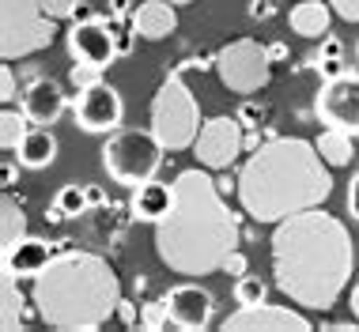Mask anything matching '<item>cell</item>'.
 Here are the masks:
<instances>
[{
	"label": "cell",
	"mask_w": 359,
	"mask_h": 332,
	"mask_svg": "<svg viewBox=\"0 0 359 332\" xmlns=\"http://www.w3.org/2000/svg\"><path fill=\"white\" fill-rule=\"evenodd\" d=\"M65 216H61V208H57V204H53V208H46V223H61Z\"/></svg>",
	"instance_id": "f6af8a7d"
},
{
	"label": "cell",
	"mask_w": 359,
	"mask_h": 332,
	"mask_svg": "<svg viewBox=\"0 0 359 332\" xmlns=\"http://www.w3.org/2000/svg\"><path fill=\"white\" fill-rule=\"evenodd\" d=\"M38 4H42L53 19H76L83 8V0H38Z\"/></svg>",
	"instance_id": "f546056e"
},
{
	"label": "cell",
	"mask_w": 359,
	"mask_h": 332,
	"mask_svg": "<svg viewBox=\"0 0 359 332\" xmlns=\"http://www.w3.org/2000/svg\"><path fill=\"white\" fill-rule=\"evenodd\" d=\"M325 332H355V325H344V321H333V325H325Z\"/></svg>",
	"instance_id": "ee69618b"
},
{
	"label": "cell",
	"mask_w": 359,
	"mask_h": 332,
	"mask_svg": "<svg viewBox=\"0 0 359 332\" xmlns=\"http://www.w3.org/2000/svg\"><path fill=\"white\" fill-rule=\"evenodd\" d=\"M306 64L314 68V72H322V80H337V76L348 72L344 61H314V57H306Z\"/></svg>",
	"instance_id": "e575fe53"
},
{
	"label": "cell",
	"mask_w": 359,
	"mask_h": 332,
	"mask_svg": "<svg viewBox=\"0 0 359 332\" xmlns=\"http://www.w3.org/2000/svg\"><path fill=\"white\" fill-rule=\"evenodd\" d=\"M140 325L148 328V332H159V328H167L170 325V314H167V302H144L140 306Z\"/></svg>",
	"instance_id": "4316f807"
},
{
	"label": "cell",
	"mask_w": 359,
	"mask_h": 332,
	"mask_svg": "<svg viewBox=\"0 0 359 332\" xmlns=\"http://www.w3.org/2000/svg\"><path fill=\"white\" fill-rule=\"evenodd\" d=\"M23 295H19V276L12 268L0 272V328L19 332L23 328Z\"/></svg>",
	"instance_id": "44dd1931"
},
{
	"label": "cell",
	"mask_w": 359,
	"mask_h": 332,
	"mask_svg": "<svg viewBox=\"0 0 359 332\" xmlns=\"http://www.w3.org/2000/svg\"><path fill=\"white\" fill-rule=\"evenodd\" d=\"M174 193L178 204L170 208V216L155 223V253L170 272L212 276L223 268L227 253L238 249V219L223 204L216 178L201 166L182 170Z\"/></svg>",
	"instance_id": "7a4b0ae2"
},
{
	"label": "cell",
	"mask_w": 359,
	"mask_h": 332,
	"mask_svg": "<svg viewBox=\"0 0 359 332\" xmlns=\"http://www.w3.org/2000/svg\"><path fill=\"white\" fill-rule=\"evenodd\" d=\"M355 57H359V46H355Z\"/></svg>",
	"instance_id": "681fc988"
},
{
	"label": "cell",
	"mask_w": 359,
	"mask_h": 332,
	"mask_svg": "<svg viewBox=\"0 0 359 332\" xmlns=\"http://www.w3.org/2000/svg\"><path fill=\"white\" fill-rule=\"evenodd\" d=\"M216 72L227 91L238 95H254L269 83L273 76V61H269V50L254 38H238V42L223 46L216 53Z\"/></svg>",
	"instance_id": "ba28073f"
},
{
	"label": "cell",
	"mask_w": 359,
	"mask_h": 332,
	"mask_svg": "<svg viewBox=\"0 0 359 332\" xmlns=\"http://www.w3.org/2000/svg\"><path fill=\"white\" fill-rule=\"evenodd\" d=\"M83 189H87V204H91V208H106V193L99 185H83Z\"/></svg>",
	"instance_id": "60d3db41"
},
{
	"label": "cell",
	"mask_w": 359,
	"mask_h": 332,
	"mask_svg": "<svg viewBox=\"0 0 359 332\" xmlns=\"http://www.w3.org/2000/svg\"><path fill=\"white\" fill-rule=\"evenodd\" d=\"M355 268L352 234L333 212L306 208L273 230V276L280 295L303 310H333Z\"/></svg>",
	"instance_id": "6da1fadb"
},
{
	"label": "cell",
	"mask_w": 359,
	"mask_h": 332,
	"mask_svg": "<svg viewBox=\"0 0 359 332\" xmlns=\"http://www.w3.org/2000/svg\"><path fill=\"white\" fill-rule=\"evenodd\" d=\"M269 50V61H287V46L284 42H273V46H265Z\"/></svg>",
	"instance_id": "7bdbcfd3"
},
{
	"label": "cell",
	"mask_w": 359,
	"mask_h": 332,
	"mask_svg": "<svg viewBox=\"0 0 359 332\" xmlns=\"http://www.w3.org/2000/svg\"><path fill=\"white\" fill-rule=\"evenodd\" d=\"M53 204L61 208L65 219H76V216H83V212L91 208V204H87V189H83V185H65V189L57 193Z\"/></svg>",
	"instance_id": "d4e9b609"
},
{
	"label": "cell",
	"mask_w": 359,
	"mask_h": 332,
	"mask_svg": "<svg viewBox=\"0 0 359 332\" xmlns=\"http://www.w3.org/2000/svg\"><path fill=\"white\" fill-rule=\"evenodd\" d=\"M31 302L46 325L65 332H95L110 317H118L121 279L99 253L65 246L42 276H34Z\"/></svg>",
	"instance_id": "277c9868"
},
{
	"label": "cell",
	"mask_w": 359,
	"mask_h": 332,
	"mask_svg": "<svg viewBox=\"0 0 359 332\" xmlns=\"http://www.w3.org/2000/svg\"><path fill=\"white\" fill-rule=\"evenodd\" d=\"M170 4H193V0H170Z\"/></svg>",
	"instance_id": "c3c4849f"
},
{
	"label": "cell",
	"mask_w": 359,
	"mask_h": 332,
	"mask_svg": "<svg viewBox=\"0 0 359 332\" xmlns=\"http://www.w3.org/2000/svg\"><path fill=\"white\" fill-rule=\"evenodd\" d=\"M314 113L329 129H344L359 136V72H344L337 80H325L314 99Z\"/></svg>",
	"instance_id": "30bf717a"
},
{
	"label": "cell",
	"mask_w": 359,
	"mask_h": 332,
	"mask_svg": "<svg viewBox=\"0 0 359 332\" xmlns=\"http://www.w3.org/2000/svg\"><path fill=\"white\" fill-rule=\"evenodd\" d=\"M348 306H352V314H355V321H359V283L352 287V302H348Z\"/></svg>",
	"instance_id": "7dc6e473"
},
{
	"label": "cell",
	"mask_w": 359,
	"mask_h": 332,
	"mask_svg": "<svg viewBox=\"0 0 359 332\" xmlns=\"http://www.w3.org/2000/svg\"><path fill=\"white\" fill-rule=\"evenodd\" d=\"M219 185V193H231V189H238V181H231V178H216Z\"/></svg>",
	"instance_id": "bcb514c9"
},
{
	"label": "cell",
	"mask_w": 359,
	"mask_h": 332,
	"mask_svg": "<svg viewBox=\"0 0 359 332\" xmlns=\"http://www.w3.org/2000/svg\"><path fill=\"white\" fill-rule=\"evenodd\" d=\"M333 193V174L318 144L303 136H273L238 170V204L250 219L280 223L295 212L322 208Z\"/></svg>",
	"instance_id": "3957f363"
},
{
	"label": "cell",
	"mask_w": 359,
	"mask_h": 332,
	"mask_svg": "<svg viewBox=\"0 0 359 332\" xmlns=\"http://www.w3.org/2000/svg\"><path fill=\"white\" fill-rule=\"evenodd\" d=\"M329 8L348 23H359V0H329Z\"/></svg>",
	"instance_id": "8d00e7d4"
},
{
	"label": "cell",
	"mask_w": 359,
	"mask_h": 332,
	"mask_svg": "<svg viewBox=\"0 0 359 332\" xmlns=\"http://www.w3.org/2000/svg\"><path fill=\"white\" fill-rule=\"evenodd\" d=\"M53 257H57V249L50 246V242L31 238V234H27L15 249L4 253V268H12L19 279H34V276H42L46 265H50Z\"/></svg>",
	"instance_id": "ac0fdd59"
},
{
	"label": "cell",
	"mask_w": 359,
	"mask_h": 332,
	"mask_svg": "<svg viewBox=\"0 0 359 332\" xmlns=\"http://www.w3.org/2000/svg\"><path fill=\"white\" fill-rule=\"evenodd\" d=\"M19 166H27V170H46V166H53L57 159V136L53 129H46V125H38V129L27 132V140L19 144Z\"/></svg>",
	"instance_id": "d6986e66"
},
{
	"label": "cell",
	"mask_w": 359,
	"mask_h": 332,
	"mask_svg": "<svg viewBox=\"0 0 359 332\" xmlns=\"http://www.w3.org/2000/svg\"><path fill=\"white\" fill-rule=\"evenodd\" d=\"M178 204V193L174 185L167 181H140L133 189V200H129V216L137 223H159L163 216H170V208Z\"/></svg>",
	"instance_id": "2e32d148"
},
{
	"label": "cell",
	"mask_w": 359,
	"mask_h": 332,
	"mask_svg": "<svg viewBox=\"0 0 359 332\" xmlns=\"http://www.w3.org/2000/svg\"><path fill=\"white\" fill-rule=\"evenodd\" d=\"M27 121H31V117H27L23 110H4V113H0V148H4V151H19V144H23L27 140V132H31V129H27Z\"/></svg>",
	"instance_id": "cb8c5ba5"
},
{
	"label": "cell",
	"mask_w": 359,
	"mask_h": 332,
	"mask_svg": "<svg viewBox=\"0 0 359 332\" xmlns=\"http://www.w3.org/2000/svg\"><path fill=\"white\" fill-rule=\"evenodd\" d=\"M291 31L299 38H325L329 34V4H322V0H299L291 8Z\"/></svg>",
	"instance_id": "ffe728a7"
},
{
	"label": "cell",
	"mask_w": 359,
	"mask_h": 332,
	"mask_svg": "<svg viewBox=\"0 0 359 332\" xmlns=\"http://www.w3.org/2000/svg\"><path fill=\"white\" fill-rule=\"evenodd\" d=\"M118 321H121V325H137V321H140L137 302H129L125 295H121V302H118Z\"/></svg>",
	"instance_id": "74e56055"
},
{
	"label": "cell",
	"mask_w": 359,
	"mask_h": 332,
	"mask_svg": "<svg viewBox=\"0 0 359 332\" xmlns=\"http://www.w3.org/2000/svg\"><path fill=\"white\" fill-rule=\"evenodd\" d=\"M235 117L242 121V129H261V125H265V110H261V106H254V102L238 106Z\"/></svg>",
	"instance_id": "d6a6232c"
},
{
	"label": "cell",
	"mask_w": 359,
	"mask_h": 332,
	"mask_svg": "<svg viewBox=\"0 0 359 332\" xmlns=\"http://www.w3.org/2000/svg\"><path fill=\"white\" fill-rule=\"evenodd\" d=\"M186 68H170L167 80L159 83V91H155L151 99V132L163 140V148L167 151H186L193 148V140H197L201 132V110H197V99H193V91L186 87Z\"/></svg>",
	"instance_id": "5b68a950"
},
{
	"label": "cell",
	"mask_w": 359,
	"mask_h": 332,
	"mask_svg": "<svg viewBox=\"0 0 359 332\" xmlns=\"http://www.w3.org/2000/svg\"><path fill=\"white\" fill-rule=\"evenodd\" d=\"M110 31H114V42H118V53L129 57V53H133V42L140 38L137 31H133V23H125V19L110 15Z\"/></svg>",
	"instance_id": "83f0119b"
},
{
	"label": "cell",
	"mask_w": 359,
	"mask_h": 332,
	"mask_svg": "<svg viewBox=\"0 0 359 332\" xmlns=\"http://www.w3.org/2000/svg\"><path fill=\"white\" fill-rule=\"evenodd\" d=\"M65 46H69V57L72 61H83V64H114L118 61V42H114V31H110V19L102 15H76V23L69 27V38H65Z\"/></svg>",
	"instance_id": "7c38bea8"
},
{
	"label": "cell",
	"mask_w": 359,
	"mask_h": 332,
	"mask_svg": "<svg viewBox=\"0 0 359 332\" xmlns=\"http://www.w3.org/2000/svg\"><path fill=\"white\" fill-rule=\"evenodd\" d=\"M306 314L291 306H273V302H254V306H238L235 314L223 321V332H310Z\"/></svg>",
	"instance_id": "4fadbf2b"
},
{
	"label": "cell",
	"mask_w": 359,
	"mask_h": 332,
	"mask_svg": "<svg viewBox=\"0 0 359 332\" xmlns=\"http://www.w3.org/2000/svg\"><path fill=\"white\" fill-rule=\"evenodd\" d=\"M174 8L178 4H170V0H144L140 8H133L129 23L140 38L159 42V38H170L178 31V12H174Z\"/></svg>",
	"instance_id": "e0dca14e"
},
{
	"label": "cell",
	"mask_w": 359,
	"mask_h": 332,
	"mask_svg": "<svg viewBox=\"0 0 359 332\" xmlns=\"http://www.w3.org/2000/svg\"><path fill=\"white\" fill-rule=\"evenodd\" d=\"M23 238H27V216L12 193H4V204H0V253L15 249Z\"/></svg>",
	"instance_id": "7402d4cb"
},
{
	"label": "cell",
	"mask_w": 359,
	"mask_h": 332,
	"mask_svg": "<svg viewBox=\"0 0 359 332\" xmlns=\"http://www.w3.org/2000/svg\"><path fill=\"white\" fill-rule=\"evenodd\" d=\"M310 57H314V61H344V42H341V38H333V34H325L322 46H318Z\"/></svg>",
	"instance_id": "4dcf8cb0"
},
{
	"label": "cell",
	"mask_w": 359,
	"mask_h": 332,
	"mask_svg": "<svg viewBox=\"0 0 359 332\" xmlns=\"http://www.w3.org/2000/svg\"><path fill=\"white\" fill-rule=\"evenodd\" d=\"M19 178V170H15V162L12 159H4V166H0V185H4V193H12V185Z\"/></svg>",
	"instance_id": "ab89813d"
},
{
	"label": "cell",
	"mask_w": 359,
	"mask_h": 332,
	"mask_svg": "<svg viewBox=\"0 0 359 332\" xmlns=\"http://www.w3.org/2000/svg\"><path fill=\"white\" fill-rule=\"evenodd\" d=\"M72 117L83 132H118L121 129V117H125V102L118 95V87L110 83H95L76 91L72 99Z\"/></svg>",
	"instance_id": "8fae6325"
},
{
	"label": "cell",
	"mask_w": 359,
	"mask_h": 332,
	"mask_svg": "<svg viewBox=\"0 0 359 332\" xmlns=\"http://www.w3.org/2000/svg\"><path fill=\"white\" fill-rule=\"evenodd\" d=\"M219 272H227V276H246V272H250V261H246V253H238V249H231L227 253V261H223V268Z\"/></svg>",
	"instance_id": "836d02e7"
},
{
	"label": "cell",
	"mask_w": 359,
	"mask_h": 332,
	"mask_svg": "<svg viewBox=\"0 0 359 332\" xmlns=\"http://www.w3.org/2000/svg\"><path fill=\"white\" fill-rule=\"evenodd\" d=\"M53 42V15L38 0H0V57L42 53Z\"/></svg>",
	"instance_id": "52a82bcc"
},
{
	"label": "cell",
	"mask_w": 359,
	"mask_h": 332,
	"mask_svg": "<svg viewBox=\"0 0 359 332\" xmlns=\"http://www.w3.org/2000/svg\"><path fill=\"white\" fill-rule=\"evenodd\" d=\"M167 314H170V325L186 328V332H201L212 325V314H216V298L212 291H205L201 283H182V287H170L167 295Z\"/></svg>",
	"instance_id": "5bb4252c"
},
{
	"label": "cell",
	"mask_w": 359,
	"mask_h": 332,
	"mask_svg": "<svg viewBox=\"0 0 359 332\" xmlns=\"http://www.w3.org/2000/svg\"><path fill=\"white\" fill-rule=\"evenodd\" d=\"M69 110V99H65V91L57 87L53 80H31L23 91V113L31 117L34 125H46V129H53V121H61V113Z\"/></svg>",
	"instance_id": "9a60e30c"
},
{
	"label": "cell",
	"mask_w": 359,
	"mask_h": 332,
	"mask_svg": "<svg viewBox=\"0 0 359 332\" xmlns=\"http://www.w3.org/2000/svg\"><path fill=\"white\" fill-rule=\"evenodd\" d=\"M280 8V0H250V19L254 23H265V19H273Z\"/></svg>",
	"instance_id": "d590c367"
},
{
	"label": "cell",
	"mask_w": 359,
	"mask_h": 332,
	"mask_svg": "<svg viewBox=\"0 0 359 332\" xmlns=\"http://www.w3.org/2000/svg\"><path fill=\"white\" fill-rule=\"evenodd\" d=\"M318 151H322V159L329 162V166H352V155H355V148H352V132H344V129H322V136H318Z\"/></svg>",
	"instance_id": "603a6c76"
},
{
	"label": "cell",
	"mask_w": 359,
	"mask_h": 332,
	"mask_svg": "<svg viewBox=\"0 0 359 332\" xmlns=\"http://www.w3.org/2000/svg\"><path fill=\"white\" fill-rule=\"evenodd\" d=\"M69 80H72L76 91H83V87L102 83V68H99V64H83V61H76V64H72V72H69Z\"/></svg>",
	"instance_id": "f1b7e54d"
},
{
	"label": "cell",
	"mask_w": 359,
	"mask_h": 332,
	"mask_svg": "<svg viewBox=\"0 0 359 332\" xmlns=\"http://www.w3.org/2000/svg\"><path fill=\"white\" fill-rule=\"evenodd\" d=\"M238 151H246V129H242L238 117L231 113H216L201 125L197 140H193V155L201 166L208 170H227L238 159Z\"/></svg>",
	"instance_id": "9c48e42d"
},
{
	"label": "cell",
	"mask_w": 359,
	"mask_h": 332,
	"mask_svg": "<svg viewBox=\"0 0 359 332\" xmlns=\"http://www.w3.org/2000/svg\"><path fill=\"white\" fill-rule=\"evenodd\" d=\"M110 15L129 19V15H133V0H110Z\"/></svg>",
	"instance_id": "b9f144b4"
},
{
	"label": "cell",
	"mask_w": 359,
	"mask_h": 332,
	"mask_svg": "<svg viewBox=\"0 0 359 332\" xmlns=\"http://www.w3.org/2000/svg\"><path fill=\"white\" fill-rule=\"evenodd\" d=\"M163 140L144 129H118L102 144V166L118 185L137 189L140 181H151L163 166Z\"/></svg>",
	"instance_id": "8992f818"
},
{
	"label": "cell",
	"mask_w": 359,
	"mask_h": 332,
	"mask_svg": "<svg viewBox=\"0 0 359 332\" xmlns=\"http://www.w3.org/2000/svg\"><path fill=\"white\" fill-rule=\"evenodd\" d=\"M235 302H238V306L269 302V283L261 279V276H238V283H235Z\"/></svg>",
	"instance_id": "484cf974"
},
{
	"label": "cell",
	"mask_w": 359,
	"mask_h": 332,
	"mask_svg": "<svg viewBox=\"0 0 359 332\" xmlns=\"http://www.w3.org/2000/svg\"><path fill=\"white\" fill-rule=\"evenodd\" d=\"M15 95H19V83H15V72H12V64L4 61V68H0V102H15Z\"/></svg>",
	"instance_id": "1f68e13d"
},
{
	"label": "cell",
	"mask_w": 359,
	"mask_h": 332,
	"mask_svg": "<svg viewBox=\"0 0 359 332\" xmlns=\"http://www.w3.org/2000/svg\"><path fill=\"white\" fill-rule=\"evenodd\" d=\"M348 212H352V219L359 223V170L352 174V181H348Z\"/></svg>",
	"instance_id": "f35d334b"
}]
</instances>
